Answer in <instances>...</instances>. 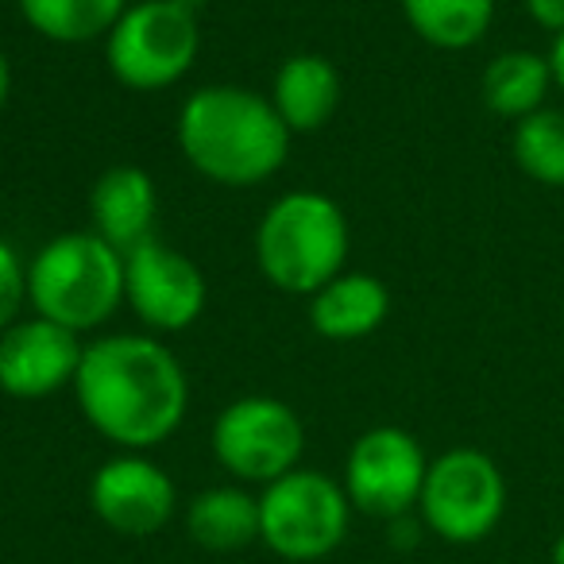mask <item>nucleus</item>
<instances>
[{
    "instance_id": "6",
    "label": "nucleus",
    "mask_w": 564,
    "mask_h": 564,
    "mask_svg": "<svg viewBox=\"0 0 564 564\" xmlns=\"http://www.w3.org/2000/svg\"><path fill=\"white\" fill-rule=\"evenodd\" d=\"M352 502L333 476L294 468L259 495V541L282 561H322L345 541Z\"/></svg>"
},
{
    "instance_id": "15",
    "label": "nucleus",
    "mask_w": 564,
    "mask_h": 564,
    "mask_svg": "<svg viewBox=\"0 0 564 564\" xmlns=\"http://www.w3.org/2000/svg\"><path fill=\"white\" fill-rule=\"evenodd\" d=\"M267 97L291 132H317L340 109V74L325 55H291Z\"/></svg>"
},
{
    "instance_id": "1",
    "label": "nucleus",
    "mask_w": 564,
    "mask_h": 564,
    "mask_svg": "<svg viewBox=\"0 0 564 564\" xmlns=\"http://www.w3.org/2000/svg\"><path fill=\"white\" fill-rule=\"evenodd\" d=\"M74 399L105 441L124 453H143L178 433L189 410V379L163 340L109 333L82 352Z\"/></svg>"
},
{
    "instance_id": "24",
    "label": "nucleus",
    "mask_w": 564,
    "mask_h": 564,
    "mask_svg": "<svg viewBox=\"0 0 564 564\" xmlns=\"http://www.w3.org/2000/svg\"><path fill=\"white\" fill-rule=\"evenodd\" d=\"M9 94H12V66H9V55L0 51V109L9 105Z\"/></svg>"
},
{
    "instance_id": "5",
    "label": "nucleus",
    "mask_w": 564,
    "mask_h": 564,
    "mask_svg": "<svg viewBox=\"0 0 564 564\" xmlns=\"http://www.w3.org/2000/svg\"><path fill=\"white\" fill-rule=\"evenodd\" d=\"M202 51V28L186 0H140L105 35L112 78L135 94H159L182 82Z\"/></svg>"
},
{
    "instance_id": "8",
    "label": "nucleus",
    "mask_w": 564,
    "mask_h": 564,
    "mask_svg": "<svg viewBox=\"0 0 564 564\" xmlns=\"http://www.w3.org/2000/svg\"><path fill=\"white\" fill-rule=\"evenodd\" d=\"M306 453V425L271 394H243L220 410L213 425V456L240 484H274L299 468Z\"/></svg>"
},
{
    "instance_id": "4",
    "label": "nucleus",
    "mask_w": 564,
    "mask_h": 564,
    "mask_svg": "<svg viewBox=\"0 0 564 564\" xmlns=\"http://www.w3.org/2000/svg\"><path fill=\"white\" fill-rule=\"evenodd\" d=\"M124 302V251L97 232H63L28 263V306L70 333H94Z\"/></svg>"
},
{
    "instance_id": "16",
    "label": "nucleus",
    "mask_w": 564,
    "mask_h": 564,
    "mask_svg": "<svg viewBox=\"0 0 564 564\" xmlns=\"http://www.w3.org/2000/svg\"><path fill=\"white\" fill-rule=\"evenodd\" d=\"M186 530L209 553H236L259 541V499L243 487H209L186 507Z\"/></svg>"
},
{
    "instance_id": "23",
    "label": "nucleus",
    "mask_w": 564,
    "mask_h": 564,
    "mask_svg": "<svg viewBox=\"0 0 564 564\" xmlns=\"http://www.w3.org/2000/svg\"><path fill=\"white\" fill-rule=\"evenodd\" d=\"M549 70H553V89L564 94V35H553V47H549Z\"/></svg>"
},
{
    "instance_id": "21",
    "label": "nucleus",
    "mask_w": 564,
    "mask_h": 564,
    "mask_svg": "<svg viewBox=\"0 0 564 564\" xmlns=\"http://www.w3.org/2000/svg\"><path fill=\"white\" fill-rule=\"evenodd\" d=\"M28 306V267L20 251L0 236V333L20 322V310Z\"/></svg>"
},
{
    "instance_id": "11",
    "label": "nucleus",
    "mask_w": 564,
    "mask_h": 564,
    "mask_svg": "<svg viewBox=\"0 0 564 564\" xmlns=\"http://www.w3.org/2000/svg\"><path fill=\"white\" fill-rule=\"evenodd\" d=\"M89 507L120 538H151L178 510L174 479L143 453H120L89 479Z\"/></svg>"
},
{
    "instance_id": "2",
    "label": "nucleus",
    "mask_w": 564,
    "mask_h": 564,
    "mask_svg": "<svg viewBox=\"0 0 564 564\" xmlns=\"http://www.w3.org/2000/svg\"><path fill=\"white\" fill-rule=\"evenodd\" d=\"M291 128L271 97L243 86H202L178 109V148L202 178L228 189L263 186L291 155Z\"/></svg>"
},
{
    "instance_id": "13",
    "label": "nucleus",
    "mask_w": 564,
    "mask_h": 564,
    "mask_svg": "<svg viewBox=\"0 0 564 564\" xmlns=\"http://www.w3.org/2000/svg\"><path fill=\"white\" fill-rule=\"evenodd\" d=\"M155 182L140 166H109L89 189V217L94 232L117 251H132L135 243L151 240L155 225Z\"/></svg>"
},
{
    "instance_id": "17",
    "label": "nucleus",
    "mask_w": 564,
    "mask_h": 564,
    "mask_svg": "<svg viewBox=\"0 0 564 564\" xmlns=\"http://www.w3.org/2000/svg\"><path fill=\"white\" fill-rule=\"evenodd\" d=\"M484 105L502 120H525L530 112L545 109V97L553 89V70L549 55L538 51H502L484 70Z\"/></svg>"
},
{
    "instance_id": "18",
    "label": "nucleus",
    "mask_w": 564,
    "mask_h": 564,
    "mask_svg": "<svg viewBox=\"0 0 564 564\" xmlns=\"http://www.w3.org/2000/svg\"><path fill=\"white\" fill-rule=\"evenodd\" d=\"M17 4L35 35L63 47L105 40L128 12V0H17Z\"/></svg>"
},
{
    "instance_id": "9",
    "label": "nucleus",
    "mask_w": 564,
    "mask_h": 564,
    "mask_svg": "<svg viewBox=\"0 0 564 564\" xmlns=\"http://www.w3.org/2000/svg\"><path fill=\"white\" fill-rule=\"evenodd\" d=\"M425 471H430V460L414 433L399 430V425H376V430L360 433L356 445L348 448L340 487H345L352 510L394 522L417 507Z\"/></svg>"
},
{
    "instance_id": "10",
    "label": "nucleus",
    "mask_w": 564,
    "mask_h": 564,
    "mask_svg": "<svg viewBox=\"0 0 564 564\" xmlns=\"http://www.w3.org/2000/svg\"><path fill=\"white\" fill-rule=\"evenodd\" d=\"M124 302L148 329L182 333L205 314L209 282L194 259L151 236L124 256Z\"/></svg>"
},
{
    "instance_id": "7",
    "label": "nucleus",
    "mask_w": 564,
    "mask_h": 564,
    "mask_svg": "<svg viewBox=\"0 0 564 564\" xmlns=\"http://www.w3.org/2000/svg\"><path fill=\"white\" fill-rule=\"evenodd\" d=\"M417 514L448 545H476L491 538L507 514V479L479 448H448L425 471Z\"/></svg>"
},
{
    "instance_id": "12",
    "label": "nucleus",
    "mask_w": 564,
    "mask_h": 564,
    "mask_svg": "<svg viewBox=\"0 0 564 564\" xmlns=\"http://www.w3.org/2000/svg\"><path fill=\"white\" fill-rule=\"evenodd\" d=\"M78 333L32 314L0 333V391L12 399L40 402L58 394L63 387H74L82 364Z\"/></svg>"
},
{
    "instance_id": "3",
    "label": "nucleus",
    "mask_w": 564,
    "mask_h": 564,
    "mask_svg": "<svg viewBox=\"0 0 564 564\" xmlns=\"http://www.w3.org/2000/svg\"><path fill=\"white\" fill-rule=\"evenodd\" d=\"M348 220L329 194L291 189L274 197L256 228L259 274L282 294L310 299L345 271Z\"/></svg>"
},
{
    "instance_id": "20",
    "label": "nucleus",
    "mask_w": 564,
    "mask_h": 564,
    "mask_svg": "<svg viewBox=\"0 0 564 564\" xmlns=\"http://www.w3.org/2000/svg\"><path fill=\"white\" fill-rule=\"evenodd\" d=\"M518 171L549 189H564V109H538L514 124L510 135Z\"/></svg>"
},
{
    "instance_id": "25",
    "label": "nucleus",
    "mask_w": 564,
    "mask_h": 564,
    "mask_svg": "<svg viewBox=\"0 0 564 564\" xmlns=\"http://www.w3.org/2000/svg\"><path fill=\"white\" fill-rule=\"evenodd\" d=\"M549 564H564V530L556 533V541H553V553H549Z\"/></svg>"
},
{
    "instance_id": "14",
    "label": "nucleus",
    "mask_w": 564,
    "mask_h": 564,
    "mask_svg": "<svg viewBox=\"0 0 564 564\" xmlns=\"http://www.w3.org/2000/svg\"><path fill=\"white\" fill-rule=\"evenodd\" d=\"M391 314V291L368 271H340L310 294V325L325 340H364Z\"/></svg>"
},
{
    "instance_id": "22",
    "label": "nucleus",
    "mask_w": 564,
    "mask_h": 564,
    "mask_svg": "<svg viewBox=\"0 0 564 564\" xmlns=\"http://www.w3.org/2000/svg\"><path fill=\"white\" fill-rule=\"evenodd\" d=\"M525 12L549 35H564V0H525Z\"/></svg>"
},
{
    "instance_id": "19",
    "label": "nucleus",
    "mask_w": 564,
    "mask_h": 564,
    "mask_svg": "<svg viewBox=\"0 0 564 564\" xmlns=\"http://www.w3.org/2000/svg\"><path fill=\"white\" fill-rule=\"evenodd\" d=\"M417 40L437 51H468L487 35L495 0H399Z\"/></svg>"
}]
</instances>
